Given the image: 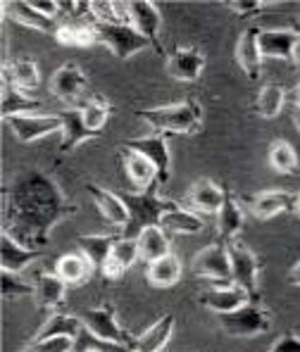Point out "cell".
Listing matches in <instances>:
<instances>
[{"instance_id": "1", "label": "cell", "mask_w": 300, "mask_h": 352, "mask_svg": "<svg viewBox=\"0 0 300 352\" xmlns=\"http://www.w3.org/2000/svg\"><path fill=\"white\" fill-rule=\"evenodd\" d=\"M136 117L143 119L155 133H198L203 126V110L193 98L174 105L138 110Z\"/></svg>"}, {"instance_id": "2", "label": "cell", "mask_w": 300, "mask_h": 352, "mask_svg": "<svg viewBox=\"0 0 300 352\" xmlns=\"http://www.w3.org/2000/svg\"><path fill=\"white\" fill-rule=\"evenodd\" d=\"M120 195L129 210V224L124 226L122 238H133V241L141 236V231L150 229V226H160L162 217L177 207L174 200L160 198L158 186L143 190V193L133 190V193H120Z\"/></svg>"}, {"instance_id": "3", "label": "cell", "mask_w": 300, "mask_h": 352, "mask_svg": "<svg viewBox=\"0 0 300 352\" xmlns=\"http://www.w3.org/2000/svg\"><path fill=\"white\" fill-rule=\"evenodd\" d=\"M219 326L224 333L234 338H255L272 329V312L262 307L257 300H250L248 305L234 309L229 314H217Z\"/></svg>"}, {"instance_id": "4", "label": "cell", "mask_w": 300, "mask_h": 352, "mask_svg": "<svg viewBox=\"0 0 300 352\" xmlns=\"http://www.w3.org/2000/svg\"><path fill=\"white\" fill-rule=\"evenodd\" d=\"M79 319L84 324V331L89 336H93L96 340H103V343L117 345V348H129L131 350L133 340L127 336V331L122 329L120 322H117L115 307L110 305H100V307H89L84 312H79Z\"/></svg>"}, {"instance_id": "5", "label": "cell", "mask_w": 300, "mask_h": 352, "mask_svg": "<svg viewBox=\"0 0 300 352\" xmlns=\"http://www.w3.org/2000/svg\"><path fill=\"white\" fill-rule=\"evenodd\" d=\"M93 27H96L98 41H100V43L120 60H129V58H133L136 53H141V50L153 48L146 36L138 34V31L133 29L129 22H120V24H98V22H93Z\"/></svg>"}, {"instance_id": "6", "label": "cell", "mask_w": 300, "mask_h": 352, "mask_svg": "<svg viewBox=\"0 0 300 352\" xmlns=\"http://www.w3.org/2000/svg\"><path fill=\"white\" fill-rule=\"evenodd\" d=\"M191 269H193V274L198 278L215 281L217 286H231V262L226 243L217 241L212 245L203 248L200 252H195Z\"/></svg>"}, {"instance_id": "7", "label": "cell", "mask_w": 300, "mask_h": 352, "mask_svg": "<svg viewBox=\"0 0 300 352\" xmlns=\"http://www.w3.org/2000/svg\"><path fill=\"white\" fill-rule=\"evenodd\" d=\"M231 262V283L243 288L253 300L257 298V276H260V260L248 245L239 241H231L226 245Z\"/></svg>"}, {"instance_id": "8", "label": "cell", "mask_w": 300, "mask_h": 352, "mask_svg": "<svg viewBox=\"0 0 300 352\" xmlns=\"http://www.w3.org/2000/svg\"><path fill=\"white\" fill-rule=\"evenodd\" d=\"M127 150H133V153L143 155L148 162H153V167L158 169V179L160 184L169 179L172 174V155H169V146L164 133H150V136H141V138H129L124 141Z\"/></svg>"}, {"instance_id": "9", "label": "cell", "mask_w": 300, "mask_h": 352, "mask_svg": "<svg viewBox=\"0 0 300 352\" xmlns=\"http://www.w3.org/2000/svg\"><path fill=\"white\" fill-rule=\"evenodd\" d=\"M8 124H10V129H12L14 138H17L19 143H27V146L50 136V133L62 131L60 115H36V112H31V115L10 117Z\"/></svg>"}, {"instance_id": "10", "label": "cell", "mask_w": 300, "mask_h": 352, "mask_svg": "<svg viewBox=\"0 0 300 352\" xmlns=\"http://www.w3.org/2000/svg\"><path fill=\"white\" fill-rule=\"evenodd\" d=\"M127 14H129V24L141 36H146L150 45L162 55V43H160L162 14H160L158 5L150 3V0H131V3H127Z\"/></svg>"}, {"instance_id": "11", "label": "cell", "mask_w": 300, "mask_h": 352, "mask_svg": "<svg viewBox=\"0 0 300 352\" xmlns=\"http://www.w3.org/2000/svg\"><path fill=\"white\" fill-rule=\"evenodd\" d=\"M86 74L76 62H65L53 76H50V93L65 105H76L86 93Z\"/></svg>"}, {"instance_id": "12", "label": "cell", "mask_w": 300, "mask_h": 352, "mask_svg": "<svg viewBox=\"0 0 300 352\" xmlns=\"http://www.w3.org/2000/svg\"><path fill=\"white\" fill-rule=\"evenodd\" d=\"M0 8H3V17L12 19V22L22 24V27H27V29H36V31H43V34L55 36V31L60 27L55 19L41 14L29 0H5Z\"/></svg>"}, {"instance_id": "13", "label": "cell", "mask_w": 300, "mask_h": 352, "mask_svg": "<svg viewBox=\"0 0 300 352\" xmlns=\"http://www.w3.org/2000/svg\"><path fill=\"white\" fill-rule=\"evenodd\" d=\"M205 67V55L198 48H177L167 55V74L177 81H198Z\"/></svg>"}, {"instance_id": "14", "label": "cell", "mask_w": 300, "mask_h": 352, "mask_svg": "<svg viewBox=\"0 0 300 352\" xmlns=\"http://www.w3.org/2000/svg\"><path fill=\"white\" fill-rule=\"evenodd\" d=\"M60 119H62V131H60L62 133V146H60L62 153H72V150L79 148L84 141L100 136V133H96L93 129L86 126L84 115H81V107H67V110L60 112Z\"/></svg>"}, {"instance_id": "15", "label": "cell", "mask_w": 300, "mask_h": 352, "mask_svg": "<svg viewBox=\"0 0 300 352\" xmlns=\"http://www.w3.org/2000/svg\"><path fill=\"white\" fill-rule=\"evenodd\" d=\"M250 300H253L250 295L243 291V288L234 286V283L231 286H217L200 295V305L215 314H229L234 309L243 307V305H248Z\"/></svg>"}, {"instance_id": "16", "label": "cell", "mask_w": 300, "mask_h": 352, "mask_svg": "<svg viewBox=\"0 0 300 352\" xmlns=\"http://www.w3.org/2000/svg\"><path fill=\"white\" fill-rule=\"evenodd\" d=\"M86 190L91 193L93 203L100 210V214L105 217L107 224L124 231V226L129 224V210H127V205H124L122 195L112 193V190H107V188H100V186H93V184L86 186Z\"/></svg>"}, {"instance_id": "17", "label": "cell", "mask_w": 300, "mask_h": 352, "mask_svg": "<svg viewBox=\"0 0 300 352\" xmlns=\"http://www.w3.org/2000/svg\"><path fill=\"white\" fill-rule=\"evenodd\" d=\"M296 41L298 34L291 29H260V36H257V45H260L262 58H277V60H291Z\"/></svg>"}, {"instance_id": "18", "label": "cell", "mask_w": 300, "mask_h": 352, "mask_svg": "<svg viewBox=\"0 0 300 352\" xmlns=\"http://www.w3.org/2000/svg\"><path fill=\"white\" fill-rule=\"evenodd\" d=\"M174 326H177L174 314H164L153 326H148L138 338H133L131 352H162L169 340H172Z\"/></svg>"}, {"instance_id": "19", "label": "cell", "mask_w": 300, "mask_h": 352, "mask_svg": "<svg viewBox=\"0 0 300 352\" xmlns=\"http://www.w3.org/2000/svg\"><path fill=\"white\" fill-rule=\"evenodd\" d=\"M257 36H260V29H248L243 31L239 43H236V62L250 81L260 79L262 72V53L257 45Z\"/></svg>"}, {"instance_id": "20", "label": "cell", "mask_w": 300, "mask_h": 352, "mask_svg": "<svg viewBox=\"0 0 300 352\" xmlns=\"http://www.w3.org/2000/svg\"><path fill=\"white\" fill-rule=\"evenodd\" d=\"M39 257H41L39 250H31V248L22 245L14 236L5 234L3 241H0V267H3V272L22 274Z\"/></svg>"}, {"instance_id": "21", "label": "cell", "mask_w": 300, "mask_h": 352, "mask_svg": "<svg viewBox=\"0 0 300 352\" xmlns=\"http://www.w3.org/2000/svg\"><path fill=\"white\" fill-rule=\"evenodd\" d=\"M226 190L222 186H217L210 179H198L186 193V203L198 212H208V214H217L222 203H224Z\"/></svg>"}, {"instance_id": "22", "label": "cell", "mask_w": 300, "mask_h": 352, "mask_svg": "<svg viewBox=\"0 0 300 352\" xmlns=\"http://www.w3.org/2000/svg\"><path fill=\"white\" fill-rule=\"evenodd\" d=\"M67 283L62 281L58 274H41L34 281V300L36 307L48 309V312H58L65 305Z\"/></svg>"}, {"instance_id": "23", "label": "cell", "mask_w": 300, "mask_h": 352, "mask_svg": "<svg viewBox=\"0 0 300 352\" xmlns=\"http://www.w3.org/2000/svg\"><path fill=\"white\" fill-rule=\"evenodd\" d=\"M293 203H296V195H291L288 190H262L250 198V212L253 217L267 221L281 212L293 210Z\"/></svg>"}, {"instance_id": "24", "label": "cell", "mask_w": 300, "mask_h": 352, "mask_svg": "<svg viewBox=\"0 0 300 352\" xmlns=\"http://www.w3.org/2000/svg\"><path fill=\"white\" fill-rule=\"evenodd\" d=\"M122 155H124V169H127V176L138 193H143V190H148L160 184L158 169H155L153 162H148L143 155L133 153V150H127V148H122Z\"/></svg>"}, {"instance_id": "25", "label": "cell", "mask_w": 300, "mask_h": 352, "mask_svg": "<svg viewBox=\"0 0 300 352\" xmlns=\"http://www.w3.org/2000/svg\"><path fill=\"white\" fill-rule=\"evenodd\" d=\"M241 229H243V210L239 200L231 193H226L224 203H222L219 212H217V236H219V243L229 245L231 241H236Z\"/></svg>"}, {"instance_id": "26", "label": "cell", "mask_w": 300, "mask_h": 352, "mask_svg": "<svg viewBox=\"0 0 300 352\" xmlns=\"http://www.w3.org/2000/svg\"><path fill=\"white\" fill-rule=\"evenodd\" d=\"M141 260L138 257V243L133 238H117L115 248H112V255L107 260L105 269H103V276L110 278V281H117L127 269L133 267V262Z\"/></svg>"}, {"instance_id": "27", "label": "cell", "mask_w": 300, "mask_h": 352, "mask_svg": "<svg viewBox=\"0 0 300 352\" xmlns=\"http://www.w3.org/2000/svg\"><path fill=\"white\" fill-rule=\"evenodd\" d=\"M115 236H79V252L91 262L93 272H100L105 269L107 260L112 255V248H115Z\"/></svg>"}, {"instance_id": "28", "label": "cell", "mask_w": 300, "mask_h": 352, "mask_svg": "<svg viewBox=\"0 0 300 352\" xmlns=\"http://www.w3.org/2000/svg\"><path fill=\"white\" fill-rule=\"evenodd\" d=\"M84 333V324H81L79 314H65V312H53L48 317V322L39 329V333L34 336V340L43 338H58V336H69V338H79Z\"/></svg>"}, {"instance_id": "29", "label": "cell", "mask_w": 300, "mask_h": 352, "mask_svg": "<svg viewBox=\"0 0 300 352\" xmlns=\"http://www.w3.org/2000/svg\"><path fill=\"white\" fill-rule=\"evenodd\" d=\"M55 41L60 45H67V48H91V45L100 43L96 34V27L86 22H65L60 24L58 31H55Z\"/></svg>"}, {"instance_id": "30", "label": "cell", "mask_w": 300, "mask_h": 352, "mask_svg": "<svg viewBox=\"0 0 300 352\" xmlns=\"http://www.w3.org/2000/svg\"><path fill=\"white\" fill-rule=\"evenodd\" d=\"M138 243V257L143 262L150 264L160 257L169 255V234L162 229V226H150V229L141 231V236L136 238Z\"/></svg>"}, {"instance_id": "31", "label": "cell", "mask_w": 300, "mask_h": 352, "mask_svg": "<svg viewBox=\"0 0 300 352\" xmlns=\"http://www.w3.org/2000/svg\"><path fill=\"white\" fill-rule=\"evenodd\" d=\"M55 274H58L67 286H81L84 281H89L93 267L81 252H67L55 264Z\"/></svg>"}, {"instance_id": "32", "label": "cell", "mask_w": 300, "mask_h": 352, "mask_svg": "<svg viewBox=\"0 0 300 352\" xmlns=\"http://www.w3.org/2000/svg\"><path fill=\"white\" fill-rule=\"evenodd\" d=\"M146 278L150 286L155 288H172L179 283L181 278V262L177 255H164L160 260L150 262L148 264V272H146Z\"/></svg>"}, {"instance_id": "33", "label": "cell", "mask_w": 300, "mask_h": 352, "mask_svg": "<svg viewBox=\"0 0 300 352\" xmlns=\"http://www.w3.org/2000/svg\"><path fill=\"white\" fill-rule=\"evenodd\" d=\"M5 79L10 81L17 91L22 93H34L36 88L41 84V72H39V65L34 60H14L12 65H8L5 69Z\"/></svg>"}, {"instance_id": "34", "label": "cell", "mask_w": 300, "mask_h": 352, "mask_svg": "<svg viewBox=\"0 0 300 352\" xmlns=\"http://www.w3.org/2000/svg\"><path fill=\"white\" fill-rule=\"evenodd\" d=\"M160 226H162L167 234H181V236H191V234H200L205 226V221L200 219L195 212L191 210H184L181 205H177L174 210H169L167 214L162 217V221H160Z\"/></svg>"}, {"instance_id": "35", "label": "cell", "mask_w": 300, "mask_h": 352, "mask_svg": "<svg viewBox=\"0 0 300 352\" xmlns=\"http://www.w3.org/2000/svg\"><path fill=\"white\" fill-rule=\"evenodd\" d=\"M39 105H41L39 100L24 96L22 91H17V88L5 79V88H3V119L5 122H8L10 117H17V115H31Z\"/></svg>"}, {"instance_id": "36", "label": "cell", "mask_w": 300, "mask_h": 352, "mask_svg": "<svg viewBox=\"0 0 300 352\" xmlns=\"http://www.w3.org/2000/svg\"><path fill=\"white\" fill-rule=\"evenodd\" d=\"M283 100H286V91H283L281 84H267L262 86V91L257 93L255 100V112L265 119H274L281 112Z\"/></svg>"}, {"instance_id": "37", "label": "cell", "mask_w": 300, "mask_h": 352, "mask_svg": "<svg viewBox=\"0 0 300 352\" xmlns=\"http://www.w3.org/2000/svg\"><path fill=\"white\" fill-rule=\"evenodd\" d=\"M270 167L279 174H296L300 169L298 153L293 150L291 143L286 141H274L270 148Z\"/></svg>"}, {"instance_id": "38", "label": "cell", "mask_w": 300, "mask_h": 352, "mask_svg": "<svg viewBox=\"0 0 300 352\" xmlns=\"http://www.w3.org/2000/svg\"><path fill=\"white\" fill-rule=\"evenodd\" d=\"M81 115H84L86 126L93 129L96 133H100L112 115V107H110V102L103 100V98H91L89 102L81 105Z\"/></svg>"}, {"instance_id": "39", "label": "cell", "mask_w": 300, "mask_h": 352, "mask_svg": "<svg viewBox=\"0 0 300 352\" xmlns=\"http://www.w3.org/2000/svg\"><path fill=\"white\" fill-rule=\"evenodd\" d=\"M0 288H3V298L5 300H14V298H24V295H34V283H27L12 272H3L0 276Z\"/></svg>"}, {"instance_id": "40", "label": "cell", "mask_w": 300, "mask_h": 352, "mask_svg": "<svg viewBox=\"0 0 300 352\" xmlns=\"http://www.w3.org/2000/svg\"><path fill=\"white\" fill-rule=\"evenodd\" d=\"M76 340L69 336H58V338L31 340L22 352H74Z\"/></svg>"}, {"instance_id": "41", "label": "cell", "mask_w": 300, "mask_h": 352, "mask_svg": "<svg viewBox=\"0 0 300 352\" xmlns=\"http://www.w3.org/2000/svg\"><path fill=\"white\" fill-rule=\"evenodd\" d=\"M226 5H229L231 12L239 14V17H255V14H260L262 10L267 8L265 0H231V3H226Z\"/></svg>"}, {"instance_id": "42", "label": "cell", "mask_w": 300, "mask_h": 352, "mask_svg": "<svg viewBox=\"0 0 300 352\" xmlns=\"http://www.w3.org/2000/svg\"><path fill=\"white\" fill-rule=\"evenodd\" d=\"M270 352H300V336L288 331V333H283L281 338L272 345Z\"/></svg>"}, {"instance_id": "43", "label": "cell", "mask_w": 300, "mask_h": 352, "mask_svg": "<svg viewBox=\"0 0 300 352\" xmlns=\"http://www.w3.org/2000/svg\"><path fill=\"white\" fill-rule=\"evenodd\" d=\"M29 3L34 5L41 14H45V17H50V19H55L60 14V3H55V0H29Z\"/></svg>"}, {"instance_id": "44", "label": "cell", "mask_w": 300, "mask_h": 352, "mask_svg": "<svg viewBox=\"0 0 300 352\" xmlns=\"http://www.w3.org/2000/svg\"><path fill=\"white\" fill-rule=\"evenodd\" d=\"M288 283H291V286H298L300 288V260L293 264L291 272H288Z\"/></svg>"}, {"instance_id": "45", "label": "cell", "mask_w": 300, "mask_h": 352, "mask_svg": "<svg viewBox=\"0 0 300 352\" xmlns=\"http://www.w3.org/2000/svg\"><path fill=\"white\" fill-rule=\"evenodd\" d=\"M293 65H298L300 67V36H298V41H296V45H293V58H291Z\"/></svg>"}, {"instance_id": "46", "label": "cell", "mask_w": 300, "mask_h": 352, "mask_svg": "<svg viewBox=\"0 0 300 352\" xmlns=\"http://www.w3.org/2000/svg\"><path fill=\"white\" fill-rule=\"evenodd\" d=\"M293 122H296V129L300 131V107L298 105L293 107Z\"/></svg>"}, {"instance_id": "47", "label": "cell", "mask_w": 300, "mask_h": 352, "mask_svg": "<svg viewBox=\"0 0 300 352\" xmlns=\"http://www.w3.org/2000/svg\"><path fill=\"white\" fill-rule=\"evenodd\" d=\"M293 210H296V214L300 217V193L296 195V203H293Z\"/></svg>"}, {"instance_id": "48", "label": "cell", "mask_w": 300, "mask_h": 352, "mask_svg": "<svg viewBox=\"0 0 300 352\" xmlns=\"http://www.w3.org/2000/svg\"><path fill=\"white\" fill-rule=\"evenodd\" d=\"M296 105L300 107V84L296 86Z\"/></svg>"}, {"instance_id": "49", "label": "cell", "mask_w": 300, "mask_h": 352, "mask_svg": "<svg viewBox=\"0 0 300 352\" xmlns=\"http://www.w3.org/2000/svg\"><path fill=\"white\" fill-rule=\"evenodd\" d=\"M84 352H103V350H98V348H86Z\"/></svg>"}, {"instance_id": "50", "label": "cell", "mask_w": 300, "mask_h": 352, "mask_svg": "<svg viewBox=\"0 0 300 352\" xmlns=\"http://www.w3.org/2000/svg\"><path fill=\"white\" fill-rule=\"evenodd\" d=\"M296 27H298V29H296V34L300 36V19H298V24H296Z\"/></svg>"}]
</instances>
